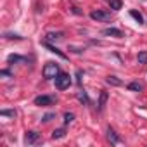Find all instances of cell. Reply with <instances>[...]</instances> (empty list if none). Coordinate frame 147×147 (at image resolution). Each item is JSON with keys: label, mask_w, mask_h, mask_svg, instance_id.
<instances>
[{"label": "cell", "mask_w": 147, "mask_h": 147, "mask_svg": "<svg viewBox=\"0 0 147 147\" xmlns=\"http://www.w3.org/2000/svg\"><path fill=\"white\" fill-rule=\"evenodd\" d=\"M38 140H40V133L38 131H26V135H24V144L26 145H33Z\"/></svg>", "instance_id": "obj_5"}, {"label": "cell", "mask_w": 147, "mask_h": 147, "mask_svg": "<svg viewBox=\"0 0 147 147\" xmlns=\"http://www.w3.org/2000/svg\"><path fill=\"white\" fill-rule=\"evenodd\" d=\"M144 87H142V83H138V82H131L130 85H128V90H131V92H140Z\"/></svg>", "instance_id": "obj_14"}, {"label": "cell", "mask_w": 147, "mask_h": 147, "mask_svg": "<svg viewBox=\"0 0 147 147\" xmlns=\"http://www.w3.org/2000/svg\"><path fill=\"white\" fill-rule=\"evenodd\" d=\"M90 18L94 21H109L111 19V12H106V11H94L90 12Z\"/></svg>", "instance_id": "obj_4"}, {"label": "cell", "mask_w": 147, "mask_h": 147, "mask_svg": "<svg viewBox=\"0 0 147 147\" xmlns=\"http://www.w3.org/2000/svg\"><path fill=\"white\" fill-rule=\"evenodd\" d=\"M137 61H138V64H147V52H138Z\"/></svg>", "instance_id": "obj_17"}, {"label": "cell", "mask_w": 147, "mask_h": 147, "mask_svg": "<svg viewBox=\"0 0 147 147\" xmlns=\"http://www.w3.org/2000/svg\"><path fill=\"white\" fill-rule=\"evenodd\" d=\"M55 100H57V99H55L54 95H38V97L35 99V106L45 107V106H52Z\"/></svg>", "instance_id": "obj_3"}, {"label": "cell", "mask_w": 147, "mask_h": 147, "mask_svg": "<svg viewBox=\"0 0 147 147\" xmlns=\"http://www.w3.org/2000/svg\"><path fill=\"white\" fill-rule=\"evenodd\" d=\"M4 36L9 38V40H23V36L21 35H16V33H4Z\"/></svg>", "instance_id": "obj_20"}, {"label": "cell", "mask_w": 147, "mask_h": 147, "mask_svg": "<svg viewBox=\"0 0 147 147\" xmlns=\"http://www.w3.org/2000/svg\"><path fill=\"white\" fill-rule=\"evenodd\" d=\"M102 35H106V36H114V38H123V36H125L123 31L118 30V28H106V30L102 31Z\"/></svg>", "instance_id": "obj_7"}, {"label": "cell", "mask_w": 147, "mask_h": 147, "mask_svg": "<svg viewBox=\"0 0 147 147\" xmlns=\"http://www.w3.org/2000/svg\"><path fill=\"white\" fill-rule=\"evenodd\" d=\"M62 33L61 31H57V33H47V36H45V40L47 42H57V40H62Z\"/></svg>", "instance_id": "obj_10"}, {"label": "cell", "mask_w": 147, "mask_h": 147, "mask_svg": "<svg viewBox=\"0 0 147 147\" xmlns=\"http://www.w3.org/2000/svg\"><path fill=\"white\" fill-rule=\"evenodd\" d=\"M54 82H55V87L59 90H66V88L71 87V76L66 75V73H59V75L54 78Z\"/></svg>", "instance_id": "obj_2"}, {"label": "cell", "mask_w": 147, "mask_h": 147, "mask_svg": "<svg viewBox=\"0 0 147 147\" xmlns=\"http://www.w3.org/2000/svg\"><path fill=\"white\" fill-rule=\"evenodd\" d=\"M106 82H107V85H113V87H121V85H123V82H121L118 76H107Z\"/></svg>", "instance_id": "obj_11"}, {"label": "cell", "mask_w": 147, "mask_h": 147, "mask_svg": "<svg viewBox=\"0 0 147 147\" xmlns=\"http://www.w3.org/2000/svg\"><path fill=\"white\" fill-rule=\"evenodd\" d=\"M52 118H55V114H54V113H49V114H45V116L42 118V121H45V123H47V121H50Z\"/></svg>", "instance_id": "obj_22"}, {"label": "cell", "mask_w": 147, "mask_h": 147, "mask_svg": "<svg viewBox=\"0 0 147 147\" xmlns=\"http://www.w3.org/2000/svg\"><path fill=\"white\" fill-rule=\"evenodd\" d=\"M107 99H109V95H107V92H100V95H99V111H104V107H106V104H107Z\"/></svg>", "instance_id": "obj_8"}, {"label": "cell", "mask_w": 147, "mask_h": 147, "mask_svg": "<svg viewBox=\"0 0 147 147\" xmlns=\"http://www.w3.org/2000/svg\"><path fill=\"white\" fill-rule=\"evenodd\" d=\"M7 61L12 64V62H21V61H24V57H21V55H18V54H11V55L7 57Z\"/></svg>", "instance_id": "obj_16"}, {"label": "cell", "mask_w": 147, "mask_h": 147, "mask_svg": "<svg viewBox=\"0 0 147 147\" xmlns=\"http://www.w3.org/2000/svg\"><path fill=\"white\" fill-rule=\"evenodd\" d=\"M64 137H66V130H64V128H55V130L52 131V138H54V140L64 138Z\"/></svg>", "instance_id": "obj_12"}, {"label": "cell", "mask_w": 147, "mask_h": 147, "mask_svg": "<svg viewBox=\"0 0 147 147\" xmlns=\"http://www.w3.org/2000/svg\"><path fill=\"white\" fill-rule=\"evenodd\" d=\"M109 7L113 11H119L123 7V2H121V0H109Z\"/></svg>", "instance_id": "obj_13"}, {"label": "cell", "mask_w": 147, "mask_h": 147, "mask_svg": "<svg viewBox=\"0 0 147 147\" xmlns=\"http://www.w3.org/2000/svg\"><path fill=\"white\" fill-rule=\"evenodd\" d=\"M0 75H2V76H11V71H7V69H2V71H0Z\"/></svg>", "instance_id": "obj_23"}, {"label": "cell", "mask_w": 147, "mask_h": 147, "mask_svg": "<svg viewBox=\"0 0 147 147\" xmlns=\"http://www.w3.org/2000/svg\"><path fill=\"white\" fill-rule=\"evenodd\" d=\"M78 99H80L82 102H85V104H90V100H88V97H87V92H85V90H80V92H78Z\"/></svg>", "instance_id": "obj_18"}, {"label": "cell", "mask_w": 147, "mask_h": 147, "mask_svg": "<svg viewBox=\"0 0 147 147\" xmlns=\"http://www.w3.org/2000/svg\"><path fill=\"white\" fill-rule=\"evenodd\" d=\"M43 45H45V47H47V49H49L50 52H54V54H57V55H59L61 59H66V54H62V52H61V50H59V49H57L55 45H50V43H49L47 40L43 42Z\"/></svg>", "instance_id": "obj_9"}, {"label": "cell", "mask_w": 147, "mask_h": 147, "mask_svg": "<svg viewBox=\"0 0 147 147\" xmlns=\"http://www.w3.org/2000/svg\"><path fill=\"white\" fill-rule=\"evenodd\" d=\"M0 114H2V116H11V118H16V111H14V109H2V111H0Z\"/></svg>", "instance_id": "obj_19"}, {"label": "cell", "mask_w": 147, "mask_h": 147, "mask_svg": "<svg viewBox=\"0 0 147 147\" xmlns=\"http://www.w3.org/2000/svg\"><path fill=\"white\" fill-rule=\"evenodd\" d=\"M76 76H78V78H76V82H78V83H82V71H80V69L76 71Z\"/></svg>", "instance_id": "obj_24"}, {"label": "cell", "mask_w": 147, "mask_h": 147, "mask_svg": "<svg viewBox=\"0 0 147 147\" xmlns=\"http://www.w3.org/2000/svg\"><path fill=\"white\" fill-rule=\"evenodd\" d=\"M73 119H75V114H73V113H66L64 114V125H69Z\"/></svg>", "instance_id": "obj_21"}, {"label": "cell", "mask_w": 147, "mask_h": 147, "mask_svg": "<svg viewBox=\"0 0 147 147\" xmlns=\"http://www.w3.org/2000/svg\"><path fill=\"white\" fill-rule=\"evenodd\" d=\"M106 137H107V142H109L111 145H118V144L121 142V138L118 137V133H116V131H114L111 126L107 128V133H106Z\"/></svg>", "instance_id": "obj_6"}, {"label": "cell", "mask_w": 147, "mask_h": 147, "mask_svg": "<svg viewBox=\"0 0 147 147\" xmlns=\"http://www.w3.org/2000/svg\"><path fill=\"white\" fill-rule=\"evenodd\" d=\"M43 78H47V80H54L59 73H61V69H59V64H55V62H47L45 66H43Z\"/></svg>", "instance_id": "obj_1"}, {"label": "cell", "mask_w": 147, "mask_h": 147, "mask_svg": "<svg viewBox=\"0 0 147 147\" xmlns=\"http://www.w3.org/2000/svg\"><path fill=\"white\" fill-rule=\"evenodd\" d=\"M130 16H131L138 24H142V23H144V18H142V14H140V12H137V11H130Z\"/></svg>", "instance_id": "obj_15"}]
</instances>
